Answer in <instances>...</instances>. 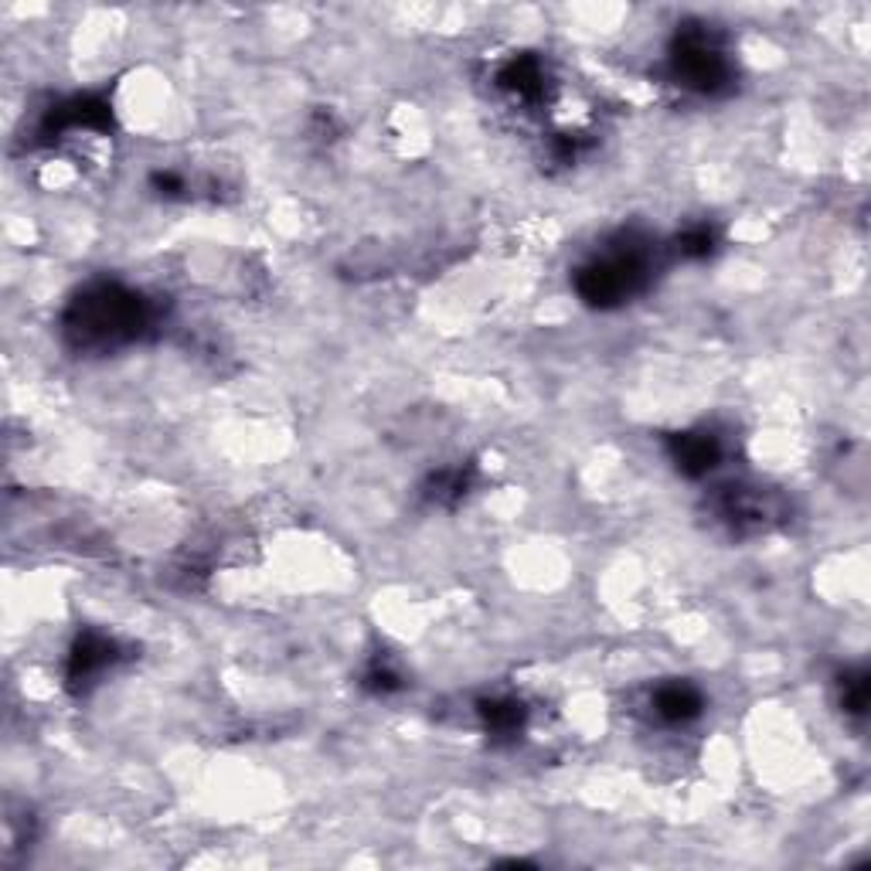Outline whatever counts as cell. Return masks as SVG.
Instances as JSON below:
<instances>
[{
  "mask_svg": "<svg viewBox=\"0 0 871 871\" xmlns=\"http://www.w3.org/2000/svg\"><path fill=\"white\" fill-rule=\"evenodd\" d=\"M147 324H150L147 303L120 287H99L86 293L76 303L72 317H68V331H72L82 344L133 340Z\"/></svg>",
  "mask_w": 871,
  "mask_h": 871,
  "instance_id": "cell-1",
  "label": "cell"
},
{
  "mask_svg": "<svg viewBox=\"0 0 871 871\" xmlns=\"http://www.w3.org/2000/svg\"><path fill=\"white\" fill-rule=\"evenodd\" d=\"M644 283H647V253L640 246H623V249L606 253L603 259H592L576 280L582 300L596 303V306L623 303Z\"/></svg>",
  "mask_w": 871,
  "mask_h": 871,
  "instance_id": "cell-2",
  "label": "cell"
},
{
  "mask_svg": "<svg viewBox=\"0 0 871 871\" xmlns=\"http://www.w3.org/2000/svg\"><path fill=\"white\" fill-rule=\"evenodd\" d=\"M671 76L678 79V86L694 92H718L728 82L732 76L728 58L705 24L684 27L678 34V45L671 52Z\"/></svg>",
  "mask_w": 871,
  "mask_h": 871,
  "instance_id": "cell-3",
  "label": "cell"
},
{
  "mask_svg": "<svg viewBox=\"0 0 871 871\" xmlns=\"http://www.w3.org/2000/svg\"><path fill=\"white\" fill-rule=\"evenodd\" d=\"M113 640L99 637V634H89L79 640V647L72 650V681L82 684V681H92L99 671H107L113 665Z\"/></svg>",
  "mask_w": 871,
  "mask_h": 871,
  "instance_id": "cell-4",
  "label": "cell"
},
{
  "mask_svg": "<svg viewBox=\"0 0 871 871\" xmlns=\"http://www.w3.org/2000/svg\"><path fill=\"white\" fill-rule=\"evenodd\" d=\"M654 712L665 722H688L702 712V699L688 684H665L654 694Z\"/></svg>",
  "mask_w": 871,
  "mask_h": 871,
  "instance_id": "cell-5",
  "label": "cell"
},
{
  "mask_svg": "<svg viewBox=\"0 0 871 871\" xmlns=\"http://www.w3.org/2000/svg\"><path fill=\"white\" fill-rule=\"evenodd\" d=\"M678 467L691 477H702L715 467L718 460V443L715 436H681L678 439Z\"/></svg>",
  "mask_w": 871,
  "mask_h": 871,
  "instance_id": "cell-6",
  "label": "cell"
},
{
  "mask_svg": "<svg viewBox=\"0 0 871 871\" xmlns=\"http://www.w3.org/2000/svg\"><path fill=\"white\" fill-rule=\"evenodd\" d=\"M864 705H868V681H864V674L848 678L845 681V708L855 712V715H861Z\"/></svg>",
  "mask_w": 871,
  "mask_h": 871,
  "instance_id": "cell-7",
  "label": "cell"
},
{
  "mask_svg": "<svg viewBox=\"0 0 871 871\" xmlns=\"http://www.w3.org/2000/svg\"><path fill=\"white\" fill-rule=\"evenodd\" d=\"M681 253L684 256H708L712 253V232L708 228H694L681 238Z\"/></svg>",
  "mask_w": 871,
  "mask_h": 871,
  "instance_id": "cell-8",
  "label": "cell"
}]
</instances>
